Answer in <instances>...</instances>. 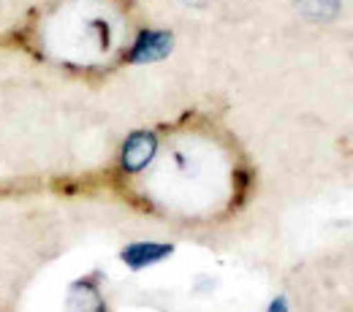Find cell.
Instances as JSON below:
<instances>
[{"mask_svg": "<svg viewBox=\"0 0 353 312\" xmlns=\"http://www.w3.org/2000/svg\"><path fill=\"white\" fill-rule=\"evenodd\" d=\"M172 253L169 245H155V242H136L123 253V261L131 269H144L150 264H158L161 258H166Z\"/></svg>", "mask_w": 353, "mask_h": 312, "instance_id": "cell-1", "label": "cell"}, {"mask_svg": "<svg viewBox=\"0 0 353 312\" xmlns=\"http://www.w3.org/2000/svg\"><path fill=\"white\" fill-rule=\"evenodd\" d=\"M152 152H155V138L150 134H136L128 138V144H125V149H123V163H125V169H141V166H147V160L152 158Z\"/></svg>", "mask_w": 353, "mask_h": 312, "instance_id": "cell-2", "label": "cell"}, {"mask_svg": "<svg viewBox=\"0 0 353 312\" xmlns=\"http://www.w3.org/2000/svg\"><path fill=\"white\" fill-rule=\"evenodd\" d=\"M172 49V36L169 33H141L133 46V60H158Z\"/></svg>", "mask_w": 353, "mask_h": 312, "instance_id": "cell-3", "label": "cell"}, {"mask_svg": "<svg viewBox=\"0 0 353 312\" xmlns=\"http://www.w3.org/2000/svg\"><path fill=\"white\" fill-rule=\"evenodd\" d=\"M269 310H272V312H285V302H283V299H277V302H274Z\"/></svg>", "mask_w": 353, "mask_h": 312, "instance_id": "cell-4", "label": "cell"}]
</instances>
